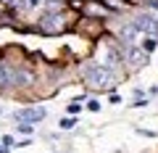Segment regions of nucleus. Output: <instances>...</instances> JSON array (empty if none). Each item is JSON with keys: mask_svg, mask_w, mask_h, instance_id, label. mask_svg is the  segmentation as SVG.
Masks as SVG:
<instances>
[{"mask_svg": "<svg viewBox=\"0 0 158 153\" xmlns=\"http://www.w3.org/2000/svg\"><path fill=\"white\" fill-rule=\"evenodd\" d=\"M82 77L92 90H111L116 85V74L113 69L103 66V63H85L82 66Z\"/></svg>", "mask_w": 158, "mask_h": 153, "instance_id": "obj_1", "label": "nucleus"}, {"mask_svg": "<svg viewBox=\"0 0 158 153\" xmlns=\"http://www.w3.org/2000/svg\"><path fill=\"white\" fill-rule=\"evenodd\" d=\"M127 61H129V66L140 69V66H145V61H148V53L142 50V48H135V45H127Z\"/></svg>", "mask_w": 158, "mask_h": 153, "instance_id": "obj_5", "label": "nucleus"}, {"mask_svg": "<svg viewBox=\"0 0 158 153\" xmlns=\"http://www.w3.org/2000/svg\"><path fill=\"white\" fill-rule=\"evenodd\" d=\"M79 111V103H69V113H77Z\"/></svg>", "mask_w": 158, "mask_h": 153, "instance_id": "obj_13", "label": "nucleus"}, {"mask_svg": "<svg viewBox=\"0 0 158 153\" xmlns=\"http://www.w3.org/2000/svg\"><path fill=\"white\" fill-rule=\"evenodd\" d=\"M137 37H140V32H137L132 24H127L124 29H121V40H124V45H135L137 42Z\"/></svg>", "mask_w": 158, "mask_h": 153, "instance_id": "obj_7", "label": "nucleus"}, {"mask_svg": "<svg viewBox=\"0 0 158 153\" xmlns=\"http://www.w3.org/2000/svg\"><path fill=\"white\" fill-rule=\"evenodd\" d=\"M45 108L42 106H32V108H21V111H16V119L19 121H27V124H34V121H42L45 119Z\"/></svg>", "mask_w": 158, "mask_h": 153, "instance_id": "obj_4", "label": "nucleus"}, {"mask_svg": "<svg viewBox=\"0 0 158 153\" xmlns=\"http://www.w3.org/2000/svg\"><path fill=\"white\" fill-rule=\"evenodd\" d=\"M132 106H135V108H145V106H148V100H145V98H137Z\"/></svg>", "mask_w": 158, "mask_h": 153, "instance_id": "obj_11", "label": "nucleus"}, {"mask_svg": "<svg viewBox=\"0 0 158 153\" xmlns=\"http://www.w3.org/2000/svg\"><path fill=\"white\" fill-rule=\"evenodd\" d=\"M129 24H132L140 34H145V37H158V13H153V11L137 13Z\"/></svg>", "mask_w": 158, "mask_h": 153, "instance_id": "obj_2", "label": "nucleus"}, {"mask_svg": "<svg viewBox=\"0 0 158 153\" xmlns=\"http://www.w3.org/2000/svg\"><path fill=\"white\" fill-rule=\"evenodd\" d=\"M3 145L11 148V145H13V137H11V135H6V137H3Z\"/></svg>", "mask_w": 158, "mask_h": 153, "instance_id": "obj_14", "label": "nucleus"}, {"mask_svg": "<svg viewBox=\"0 0 158 153\" xmlns=\"http://www.w3.org/2000/svg\"><path fill=\"white\" fill-rule=\"evenodd\" d=\"M19 132H21V135H32V132H34V124H27V121H21V124H19Z\"/></svg>", "mask_w": 158, "mask_h": 153, "instance_id": "obj_10", "label": "nucleus"}, {"mask_svg": "<svg viewBox=\"0 0 158 153\" xmlns=\"http://www.w3.org/2000/svg\"><path fill=\"white\" fill-rule=\"evenodd\" d=\"M77 127V119L74 116H66V119H61V130H74Z\"/></svg>", "mask_w": 158, "mask_h": 153, "instance_id": "obj_9", "label": "nucleus"}, {"mask_svg": "<svg viewBox=\"0 0 158 153\" xmlns=\"http://www.w3.org/2000/svg\"><path fill=\"white\" fill-rule=\"evenodd\" d=\"M69 29V16L66 13H48L40 19V32L42 34H61Z\"/></svg>", "mask_w": 158, "mask_h": 153, "instance_id": "obj_3", "label": "nucleus"}, {"mask_svg": "<svg viewBox=\"0 0 158 153\" xmlns=\"http://www.w3.org/2000/svg\"><path fill=\"white\" fill-rule=\"evenodd\" d=\"M87 108H90V111H100V103H98V100H90V103H87Z\"/></svg>", "mask_w": 158, "mask_h": 153, "instance_id": "obj_12", "label": "nucleus"}, {"mask_svg": "<svg viewBox=\"0 0 158 153\" xmlns=\"http://www.w3.org/2000/svg\"><path fill=\"white\" fill-rule=\"evenodd\" d=\"M0 153H8V145H0Z\"/></svg>", "mask_w": 158, "mask_h": 153, "instance_id": "obj_15", "label": "nucleus"}, {"mask_svg": "<svg viewBox=\"0 0 158 153\" xmlns=\"http://www.w3.org/2000/svg\"><path fill=\"white\" fill-rule=\"evenodd\" d=\"M156 45H158L156 37H145V40H142V50H145V53H153V50H156Z\"/></svg>", "mask_w": 158, "mask_h": 153, "instance_id": "obj_8", "label": "nucleus"}, {"mask_svg": "<svg viewBox=\"0 0 158 153\" xmlns=\"http://www.w3.org/2000/svg\"><path fill=\"white\" fill-rule=\"evenodd\" d=\"M85 13H87V19H103L108 13V8L106 6H100V3H85Z\"/></svg>", "mask_w": 158, "mask_h": 153, "instance_id": "obj_6", "label": "nucleus"}]
</instances>
